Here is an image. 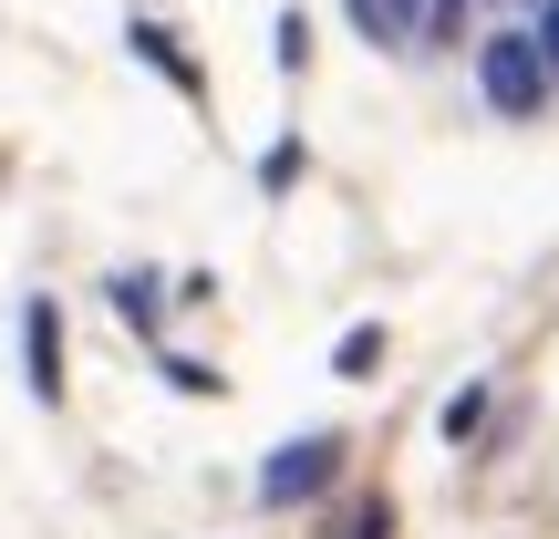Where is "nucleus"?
I'll list each match as a JSON object with an SVG mask.
<instances>
[{"label": "nucleus", "mask_w": 559, "mask_h": 539, "mask_svg": "<svg viewBox=\"0 0 559 539\" xmlns=\"http://www.w3.org/2000/svg\"><path fill=\"white\" fill-rule=\"evenodd\" d=\"M21 342H32V395L52 405L62 395V321H52V301H21Z\"/></svg>", "instance_id": "obj_3"}, {"label": "nucleus", "mask_w": 559, "mask_h": 539, "mask_svg": "<svg viewBox=\"0 0 559 539\" xmlns=\"http://www.w3.org/2000/svg\"><path fill=\"white\" fill-rule=\"evenodd\" d=\"M487 405H498V395H487V384H466V395H445V446H466V436H477V425H487Z\"/></svg>", "instance_id": "obj_7"}, {"label": "nucleus", "mask_w": 559, "mask_h": 539, "mask_svg": "<svg viewBox=\"0 0 559 539\" xmlns=\"http://www.w3.org/2000/svg\"><path fill=\"white\" fill-rule=\"evenodd\" d=\"M115 312L135 321V332H156V321H166V301H156V280H145V270H124V280H115Z\"/></svg>", "instance_id": "obj_6"}, {"label": "nucleus", "mask_w": 559, "mask_h": 539, "mask_svg": "<svg viewBox=\"0 0 559 539\" xmlns=\"http://www.w3.org/2000/svg\"><path fill=\"white\" fill-rule=\"evenodd\" d=\"M373 353H383V332H373V321H353V332H342V353H332V363H342V374H362V363H373Z\"/></svg>", "instance_id": "obj_9"}, {"label": "nucleus", "mask_w": 559, "mask_h": 539, "mask_svg": "<svg viewBox=\"0 0 559 539\" xmlns=\"http://www.w3.org/2000/svg\"><path fill=\"white\" fill-rule=\"evenodd\" d=\"M332 467H342V446H332V436H290V446H270V467H260V508H300V499H321V488H332Z\"/></svg>", "instance_id": "obj_2"}, {"label": "nucleus", "mask_w": 559, "mask_h": 539, "mask_svg": "<svg viewBox=\"0 0 559 539\" xmlns=\"http://www.w3.org/2000/svg\"><path fill=\"white\" fill-rule=\"evenodd\" d=\"M342 11L373 52H415V0H342Z\"/></svg>", "instance_id": "obj_4"}, {"label": "nucleus", "mask_w": 559, "mask_h": 539, "mask_svg": "<svg viewBox=\"0 0 559 539\" xmlns=\"http://www.w3.org/2000/svg\"><path fill=\"white\" fill-rule=\"evenodd\" d=\"M466 32V0H415V42H456Z\"/></svg>", "instance_id": "obj_8"}, {"label": "nucleus", "mask_w": 559, "mask_h": 539, "mask_svg": "<svg viewBox=\"0 0 559 539\" xmlns=\"http://www.w3.org/2000/svg\"><path fill=\"white\" fill-rule=\"evenodd\" d=\"M528 42H539V62H549V83H559V0H539V21H528Z\"/></svg>", "instance_id": "obj_10"}, {"label": "nucleus", "mask_w": 559, "mask_h": 539, "mask_svg": "<svg viewBox=\"0 0 559 539\" xmlns=\"http://www.w3.org/2000/svg\"><path fill=\"white\" fill-rule=\"evenodd\" d=\"M477 94H487V115H508V125H528V115H549V62H539V42H528V21H508V32H487L477 42Z\"/></svg>", "instance_id": "obj_1"}, {"label": "nucleus", "mask_w": 559, "mask_h": 539, "mask_svg": "<svg viewBox=\"0 0 559 539\" xmlns=\"http://www.w3.org/2000/svg\"><path fill=\"white\" fill-rule=\"evenodd\" d=\"M135 52H145V62H156V73H166V83H177V94H198V62H187V52H177V42H166V32H156V21H135Z\"/></svg>", "instance_id": "obj_5"}]
</instances>
